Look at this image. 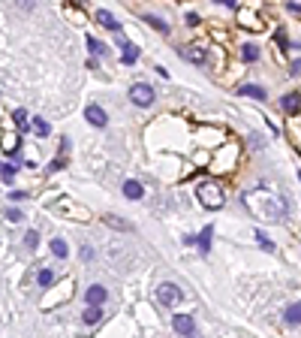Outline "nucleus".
<instances>
[{
	"label": "nucleus",
	"instance_id": "0eeeda50",
	"mask_svg": "<svg viewBox=\"0 0 301 338\" xmlns=\"http://www.w3.org/2000/svg\"><path fill=\"white\" fill-rule=\"evenodd\" d=\"M229 64V52H226V45H208V61H205V67H211L214 73H223Z\"/></svg>",
	"mask_w": 301,
	"mask_h": 338
},
{
	"label": "nucleus",
	"instance_id": "f03ea898",
	"mask_svg": "<svg viewBox=\"0 0 301 338\" xmlns=\"http://www.w3.org/2000/svg\"><path fill=\"white\" fill-rule=\"evenodd\" d=\"M196 200H199L208 211H220L226 205V190L217 178H202L196 184Z\"/></svg>",
	"mask_w": 301,
	"mask_h": 338
},
{
	"label": "nucleus",
	"instance_id": "9d476101",
	"mask_svg": "<svg viewBox=\"0 0 301 338\" xmlns=\"http://www.w3.org/2000/svg\"><path fill=\"white\" fill-rule=\"evenodd\" d=\"M85 118H88V124H94V127H105V124H108L105 109H102V106H97V103L85 106Z\"/></svg>",
	"mask_w": 301,
	"mask_h": 338
},
{
	"label": "nucleus",
	"instance_id": "f257e3e1",
	"mask_svg": "<svg viewBox=\"0 0 301 338\" xmlns=\"http://www.w3.org/2000/svg\"><path fill=\"white\" fill-rule=\"evenodd\" d=\"M244 205H247L259 221H268V224L286 221V214H289V203H286V197L274 194L271 187H256V190L244 194Z\"/></svg>",
	"mask_w": 301,
	"mask_h": 338
},
{
	"label": "nucleus",
	"instance_id": "4c0bfd02",
	"mask_svg": "<svg viewBox=\"0 0 301 338\" xmlns=\"http://www.w3.org/2000/svg\"><path fill=\"white\" fill-rule=\"evenodd\" d=\"M289 76H301V61H292V64H289Z\"/></svg>",
	"mask_w": 301,
	"mask_h": 338
},
{
	"label": "nucleus",
	"instance_id": "c85d7f7f",
	"mask_svg": "<svg viewBox=\"0 0 301 338\" xmlns=\"http://www.w3.org/2000/svg\"><path fill=\"white\" fill-rule=\"evenodd\" d=\"M12 118H15V127H18V130H28V112H24V109H15Z\"/></svg>",
	"mask_w": 301,
	"mask_h": 338
},
{
	"label": "nucleus",
	"instance_id": "4468645a",
	"mask_svg": "<svg viewBox=\"0 0 301 338\" xmlns=\"http://www.w3.org/2000/svg\"><path fill=\"white\" fill-rule=\"evenodd\" d=\"M238 94H241V97H253V100H259V103L268 100V91L262 88V85H241Z\"/></svg>",
	"mask_w": 301,
	"mask_h": 338
},
{
	"label": "nucleus",
	"instance_id": "ea45409f",
	"mask_svg": "<svg viewBox=\"0 0 301 338\" xmlns=\"http://www.w3.org/2000/svg\"><path fill=\"white\" fill-rule=\"evenodd\" d=\"M18 6L21 9H34V0H18Z\"/></svg>",
	"mask_w": 301,
	"mask_h": 338
},
{
	"label": "nucleus",
	"instance_id": "39448f33",
	"mask_svg": "<svg viewBox=\"0 0 301 338\" xmlns=\"http://www.w3.org/2000/svg\"><path fill=\"white\" fill-rule=\"evenodd\" d=\"M208 45L211 42H187V45H178V55L184 58V61H190V64H196V67H205V61H208Z\"/></svg>",
	"mask_w": 301,
	"mask_h": 338
},
{
	"label": "nucleus",
	"instance_id": "7ed1b4c3",
	"mask_svg": "<svg viewBox=\"0 0 301 338\" xmlns=\"http://www.w3.org/2000/svg\"><path fill=\"white\" fill-rule=\"evenodd\" d=\"M238 157H241V148H238L235 142H226V145L217 148V154L211 157L208 169H211L214 175H226V172H232V169L238 166Z\"/></svg>",
	"mask_w": 301,
	"mask_h": 338
},
{
	"label": "nucleus",
	"instance_id": "58836bf2",
	"mask_svg": "<svg viewBox=\"0 0 301 338\" xmlns=\"http://www.w3.org/2000/svg\"><path fill=\"white\" fill-rule=\"evenodd\" d=\"M91 257H94V251H91V248H85V245H81V260H91Z\"/></svg>",
	"mask_w": 301,
	"mask_h": 338
},
{
	"label": "nucleus",
	"instance_id": "a878e982",
	"mask_svg": "<svg viewBox=\"0 0 301 338\" xmlns=\"http://www.w3.org/2000/svg\"><path fill=\"white\" fill-rule=\"evenodd\" d=\"M51 254H54V257H61V260H67V254H69L67 242H64V238H54V242H51Z\"/></svg>",
	"mask_w": 301,
	"mask_h": 338
},
{
	"label": "nucleus",
	"instance_id": "ddd939ff",
	"mask_svg": "<svg viewBox=\"0 0 301 338\" xmlns=\"http://www.w3.org/2000/svg\"><path fill=\"white\" fill-rule=\"evenodd\" d=\"M85 299H88V305H102L105 299H108V290H105L102 284H94V287H88Z\"/></svg>",
	"mask_w": 301,
	"mask_h": 338
},
{
	"label": "nucleus",
	"instance_id": "412c9836",
	"mask_svg": "<svg viewBox=\"0 0 301 338\" xmlns=\"http://www.w3.org/2000/svg\"><path fill=\"white\" fill-rule=\"evenodd\" d=\"M241 61H244V64L259 61V45H253V42H241Z\"/></svg>",
	"mask_w": 301,
	"mask_h": 338
},
{
	"label": "nucleus",
	"instance_id": "cd10ccee",
	"mask_svg": "<svg viewBox=\"0 0 301 338\" xmlns=\"http://www.w3.org/2000/svg\"><path fill=\"white\" fill-rule=\"evenodd\" d=\"M24 248H28V251L39 248V233H36V230H28V233H24Z\"/></svg>",
	"mask_w": 301,
	"mask_h": 338
},
{
	"label": "nucleus",
	"instance_id": "f8f14e48",
	"mask_svg": "<svg viewBox=\"0 0 301 338\" xmlns=\"http://www.w3.org/2000/svg\"><path fill=\"white\" fill-rule=\"evenodd\" d=\"M118 45H121V52H124V55H121V64H127V67H130V64H135V61H139V49H135L130 39L118 36Z\"/></svg>",
	"mask_w": 301,
	"mask_h": 338
},
{
	"label": "nucleus",
	"instance_id": "dca6fc26",
	"mask_svg": "<svg viewBox=\"0 0 301 338\" xmlns=\"http://www.w3.org/2000/svg\"><path fill=\"white\" fill-rule=\"evenodd\" d=\"M283 323L286 326H301V302H292L283 311Z\"/></svg>",
	"mask_w": 301,
	"mask_h": 338
},
{
	"label": "nucleus",
	"instance_id": "a211bd4d",
	"mask_svg": "<svg viewBox=\"0 0 301 338\" xmlns=\"http://www.w3.org/2000/svg\"><path fill=\"white\" fill-rule=\"evenodd\" d=\"M211 238H214V227H211V224H208V227H205V230H202L199 236H196V245H199L202 257H205V254H208V251H211Z\"/></svg>",
	"mask_w": 301,
	"mask_h": 338
},
{
	"label": "nucleus",
	"instance_id": "aec40b11",
	"mask_svg": "<svg viewBox=\"0 0 301 338\" xmlns=\"http://www.w3.org/2000/svg\"><path fill=\"white\" fill-rule=\"evenodd\" d=\"M102 314H105V311H102V305H91V308L81 314V320H85L88 326H97V323L102 320Z\"/></svg>",
	"mask_w": 301,
	"mask_h": 338
},
{
	"label": "nucleus",
	"instance_id": "c9c22d12",
	"mask_svg": "<svg viewBox=\"0 0 301 338\" xmlns=\"http://www.w3.org/2000/svg\"><path fill=\"white\" fill-rule=\"evenodd\" d=\"M187 25H190V28H199V25H202V18L196 15V12H190V15H187Z\"/></svg>",
	"mask_w": 301,
	"mask_h": 338
},
{
	"label": "nucleus",
	"instance_id": "2f4dec72",
	"mask_svg": "<svg viewBox=\"0 0 301 338\" xmlns=\"http://www.w3.org/2000/svg\"><path fill=\"white\" fill-rule=\"evenodd\" d=\"M256 242H259V245H262L265 251H274V245H271V238H268L265 233H262V230H256Z\"/></svg>",
	"mask_w": 301,
	"mask_h": 338
},
{
	"label": "nucleus",
	"instance_id": "6ab92c4d",
	"mask_svg": "<svg viewBox=\"0 0 301 338\" xmlns=\"http://www.w3.org/2000/svg\"><path fill=\"white\" fill-rule=\"evenodd\" d=\"M289 136H292L295 148L301 151V112L298 115H289Z\"/></svg>",
	"mask_w": 301,
	"mask_h": 338
},
{
	"label": "nucleus",
	"instance_id": "f704fd0d",
	"mask_svg": "<svg viewBox=\"0 0 301 338\" xmlns=\"http://www.w3.org/2000/svg\"><path fill=\"white\" fill-rule=\"evenodd\" d=\"M211 36H214L217 42H223V45H229V34H226V31H211Z\"/></svg>",
	"mask_w": 301,
	"mask_h": 338
},
{
	"label": "nucleus",
	"instance_id": "4be33fe9",
	"mask_svg": "<svg viewBox=\"0 0 301 338\" xmlns=\"http://www.w3.org/2000/svg\"><path fill=\"white\" fill-rule=\"evenodd\" d=\"M124 197H127V200H142V197H145V187L130 178V181H124Z\"/></svg>",
	"mask_w": 301,
	"mask_h": 338
},
{
	"label": "nucleus",
	"instance_id": "b1692460",
	"mask_svg": "<svg viewBox=\"0 0 301 338\" xmlns=\"http://www.w3.org/2000/svg\"><path fill=\"white\" fill-rule=\"evenodd\" d=\"M142 21H145L148 28H154V31H160V34H169V25L163 21V18H157V15H145Z\"/></svg>",
	"mask_w": 301,
	"mask_h": 338
},
{
	"label": "nucleus",
	"instance_id": "bb28decb",
	"mask_svg": "<svg viewBox=\"0 0 301 338\" xmlns=\"http://www.w3.org/2000/svg\"><path fill=\"white\" fill-rule=\"evenodd\" d=\"M36 284H39V287H51V284H54V272L42 269L39 275H36Z\"/></svg>",
	"mask_w": 301,
	"mask_h": 338
},
{
	"label": "nucleus",
	"instance_id": "a19ab883",
	"mask_svg": "<svg viewBox=\"0 0 301 338\" xmlns=\"http://www.w3.org/2000/svg\"><path fill=\"white\" fill-rule=\"evenodd\" d=\"M214 3H220V6H229V9L235 6V0H214Z\"/></svg>",
	"mask_w": 301,
	"mask_h": 338
},
{
	"label": "nucleus",
	"instance_id": "c756f323",
	"mask_svg": "<svg viewBox=\"0 0 301 338\" xmlns=\"http://www.w3.org/2000/svg\"><path fill=\"white\" fill-rule=\"evenodd\" d=\"M34 130H36V136H48V133H51L48 121H42V118H34Z\"/></svg>",
	"mask_w": 301,
	"mask_h": 338
},
{
	"label": "nucleus",
	"instance_id": "393cba45",
	"mask_svg": "<svg viewBox=\"0 0 301 338\" xmlns=\"http://www.w3.org/2000/svg\"><path fill=\"white\" fill-rule=\"evenodd\" d=\"M88 49H91V55H94V58H100V55H105V52H108V45H105V42H100L97 36H88Z\"/></svg>",
	"mask_w": 301,
	"mask_h": 338
},
{
	"label": "nucleus",
	"instance_id": "7c9ffc66",
	"mask_svg": "<svg viewBox=\"0 0 301 338\" xmlns=\"http://www.w3.org/2000/svg\"><path fill=\"white\" fill-rule=\"evenodd\" d=\"M3 214H6V221H9V224H18V221H24V211H18V208H6Z\"/></svg>",
	"mask_w": 301,
	"mask_h": 338
},
{
	"label": "nucleus",
	"instance_id": "5701e85b",
	"mask_svg": "<svg viewBox=\"0 0 301 338\" xmlns=\"http://www.w3.org/2000/svg\"><path fill=\"white\" fill-rule=\"evenodd\" d=\"M286 49H289V36H286V31L280 28V31L274 34V55H283Z\"/></svg>",
	"mask_w": 301,
	"mask_h": 338
},
{
	"label": "nucleus",
	"instance_id": "473e14b6",
	"mask_svg": "<svg viewBox=\"0 0 301 338\" xmlns=\"http://www.w3.org/2000/svg\"><path fill=\"white\" fill-rule=\"evenodd\" d=\"M0 175H3L6 181H12V175H15V166H9V163H3V160H0Z\"/></svg>",
	"mask_w": 301,
	"mask_h": 338
},
{
	"label": "nucleus",
	"instance_id": "20e7f679",
	"mask_svg": "<svg viewBox=\"0 0 301 338\" xmlns=\"http://www.w3.org/2000/svg\"><path fill=\"white\" fill-rule=\"evenodd\" d=\"M235 21H238V28L241 31H250V34H262L268 25H265V15L259 12V9H253V6H241L238 9V15H235Z\"/></svg>",
	"mask_w": 301,
	"mask_h": 338
},
{
	"label": "nucleus",
	"instance_id": "f3484780",
	"mask_svg": "<svg viewBox=\"0 0 301 338\" xmlns=\"http://www.w3.org/2000/svg\"><path fill=\"white\" fill-rule=\"evenodd\" d=\"M102 224L112 227V230H121V233H130V230H133L130 221H124V218H118V214H102Z\"/></svg>",
	"mask_w": 301,
	"mask_h": 338
},
{
	"label": "nucleus",
	"instance_id": "72a5a7b5",
	"mask_svg": "<svg viewBox=\"0 0 301 338\" xmlns=\"http://www.w3.org/2000/svg\"><path fill=\"white\" fill-rule=\"evenodd\" d=\"M64 166H67V160H64V157H54V160L48 163V172H61Z\"/></svg>",
	"mask_w": 301,
	"mask_h": 338
},
{
	"label": "nucleus",
	"instance_id": "2eb2a0df",
	"mask_svg": "<svg viewBox=\"0 0 301 338\" xmlns=\"http://www.w3.org/2000/svg\"><path fill=\"white\" fill-rule=\"evenodd\" d=\"M97 21H100L102 28H108V31H115V34H121V21L108 12V9H97Z\"/></svg>",
	"mask_w": 301,
	"mask_h": 338
},
{
	"label": "nucleus",
	"instance_id": "9b49d317",
	"mask_svg": "<svg viewBox=\"0 0 301 338\" xmlns=\"http://www.w3.org/2000/svg\"><path fill=\"white\" fill-rule=\"evenodd\" d=\"M280 109H283L286 115H298L301 112V91H289V94H283V97H280Z\"/></svg>",
	"mask_w": 301,
	"mask_h": 338
},
{
	"label": "nucleus",
	"instance_id": "6e6552de",
	"mask_svg": "<svg viewBox=\"0 0 301 338\" xmlns=\"http://www.w3.org/2000/svg\"><path fill=\"white\" fill-rule=\"evenodd\" d=\"M130 100H133L135 106H142V109H148L151 103L157 100V94H154V88H151L148 82H135L133 88H130Z\"/></svg>",
	"mask_w": 301,
	"mask_h": 338
},
{
	"label": "nucleus",
	"instance_id": "e433bc0d",
	"mask_svg": "<svg viewBox=\"0 0 301 338\" xmlns=\"http://www.w3.org/2000/svg\"><path fill=\"white\" fill-rule=\"evenodd\" d=\"M286 9H289L292 15H301V3H295V0H289V3H286Z\"/></svg>",
	"mask_w": 301,
	"mask_h": 338
},
{
	"label": "nucleus",
	"instance_id": "423d86ee",
	"mask_svg": "<svg viewBox=\"0 0 301 338\" xmlns=\"http://www.w3.org/2000/svg\"><path fill=\"white\" fill-rule=\"evenodd\" d=\"M154 296H157V302L166 305V308H175V305L184 299L181 287H178V284H172V281H163V284H157V287H154Z\"/></svg>",
	"mask_w": 301,
	"mask_h": 338
},
{
	"label": "nucleus",
	"instance_id": "1a4fd4ad",
	"mask_svg": "<svg viewBox=\"0 0 301 338\" xmlns=\"http://www.w3.org/2000/svg\"><path fill=\"white\" fill-rule=\"evenodd\" d=\"M172 329H175L178 335H196V320H193L190 314H175V317H172Z\"/></svg>",
	"mask_w": 301,
	"mask_h": 338
}]
</instances>
